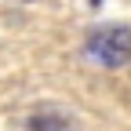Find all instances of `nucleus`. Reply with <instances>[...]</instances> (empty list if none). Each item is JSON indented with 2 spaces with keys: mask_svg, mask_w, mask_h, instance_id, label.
<instances>
[{
  "mask_svg": "<svg viewBox=\"0 0 131 131\" xmlns=\"http://www.w3.org/2000/svg\"><path fill=\"white\" fill-rule=\"evenodd\" d=\"M88 58L106 66V69H120L131 62V29L127 26H95L88 33Z\"/></svg>",
  "mask_w": 131,
  "mask_h": 131,
  "instance_id": "nucleus-1",
  "label": "nucleus"
},
{
  "mask_svg": "<svg viewBox=\"0 0 131 131\" xmlns=\"http://www.w3.org/2000/svg\"><path fill=\"white\" fill-rule=\"evenodd\" d=\"M29 131H69V117L58 106H40L29 113Z\"/></svg>",
  "mask_w": 131,
  "mask_h": 131,
  "instance_id": "nucleus-2",
  "label": "nucleus"
},
{
  "mask_svg": "<svg viewBox=\"0 0 131 131\" xmlns=\"http://www.w3.org/2000/svg\"><path fill=\"white\" fill-rule=\"evenodd\" d=\"M91 4H98V0H91Z\"/></svg>",
  "mask_w": 131,
  "mask_h": 131,
  "instance_id": "nucleus-3",
  "label": "nucleus"
}]
</instances>
